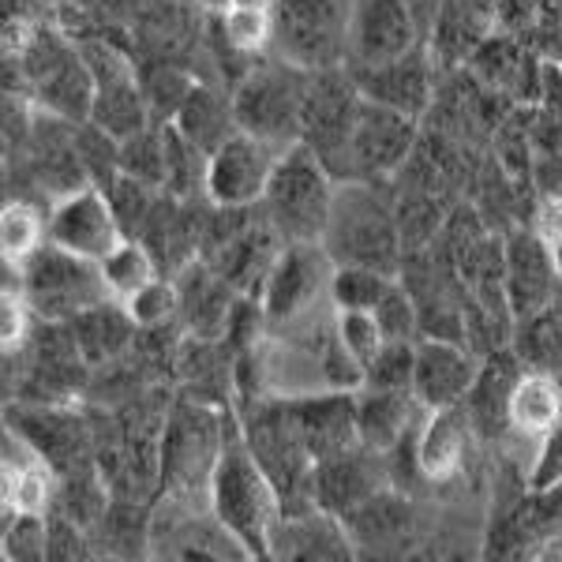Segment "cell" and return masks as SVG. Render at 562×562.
I'll return each mask as SVG.
<instances>
[{
	"mask_svg": "<svg viewBox=\"0 0 562 562\" xmlns=\"http://www.w3.org/2000/svg\"><path fill=\"white\" fill-rule=\"evenodd\" d=\"M525 484H529L532 492H548V487L562 484V420L537 447V458H532V469L525 473Z\"/></svg>",
	"mask_w": 562,
	"mask_h": 562,
	"instance_id": "7bdbcfd3",
	"label": "cell"
},
{
	"mask_svg": "<svg viewBox=\"0 0 562 562\" xmlns=\"http://www.w3.org/2000/svg\"><path fill=\"white\" fill-rule=\"evenodd\" d=\"M506 289H510V307L518 319H529L562 301V281L551 262L548 240L532 225L506 229Z\"/></svg>",
	"mask_w": 562,
	"mask_h": 562,
	"instance_id": "d6986e66",
	"label": "cell"
},
{
	"mask_svg": "<svg viewBox=\"0 0 562 562\" xmlns=\"http://www.w3.org/2000/svg\"><path fill=\"white\" fill-rule=\"evenodd\" d=\"M352 548H371V551H402L409 543L413 529V510L402 495H394V487H386L383 495L368 498L364 506H357L352 514L341 518Z\"/></svg>",
	"mask_w": 562,
	"mask_h": 562,
	"instance_id": "4316f807",
	"label": "cell"
},
{
	"mask_svg": "<svg viewBox=\"0 0 562 562\" xmlns=\"http://www.w3.org/2000/svg\"><path fill=\"white\" fill-rule=\"evenodd\" d=\"M161 132H166V192L177 199H195L199 192H206L211 154L195 147L173 121H161Z\"/></svg>",
	"mask_w": 562,
	"mask_h": 562,
	"instance_id": "4dcf8cb0",
	"label": "cell"
},
{
	"mask_svg": "<svg viewBox=\"0 0 562 562\" xmlns=\"http://www.w3.org/2000/svg\"><path fill=\"white\" fill-rule=\"evenodd\" d=\"M211 514L233 540L248 551V559H274V540L285 521V503L259 458L244 442V431H229L211 480Z\"/></svg>",
	"mask_w": 562,
	"mask_h": 562,
	"instance_id": "6da1fadb",
	"label": "cell"
},
{
	"mask_svg": "<svg viewBox=\"0 0 562 562\" xmlns=\"http://www.w3.org/2000/svg\"><path fill=\"white\" fill-rule=\"evenodd\" d=\"M548 251H551V262H555V274H559V281H562V237L548 240Z\"/></svg>",
	"mask_w": 562,
	"mask_h": 562,
	"instance_id": "ee69618b",
	"label": "cell"
},
{
	"mask_svg": "<svg viewBox=\"0 0 562 562\" xmlns=\"http://www.w3.org/2000/svg\"><path fill=\"white\" fill-rule=\"evenodd\" d=\"M173 124L206 154H214L233 132H240L237 109H233V94H222V90L203 87V83L192 87V94H188V102L180 105Z\"/></svg>",
	"mask_w": 562,
	"mask_h": 562,
	"instance_id": "83f0119b",
	"label": "cell"
},
{
	"mask_svg": "<svg viewBox=\"0 0 562 562\" xmlns=\"http://www.w3.org/2000/svg\"><path fill=\"white\" fill-rule=\"evenodd\" d=\"M375 319L383 326L386 341H416L420 338V312H416L413 293L405 289L402 278L386 289V296L375 304Z\"/></svg>",
	"mask_w": 562,
	"mask_h": 562,
	"instance_id": "b9f144b4",
	"label": "cell"
},
{
	"mask_svg": "<svg viewBox=\"0 0 562 562\" xmlns=\"http://www.w3.org/2000/svg\"><path fill=\"white\" fill-rule=\"evenodd\" d=\"M334 195H338V177L326 169V161L307 143H293L281 154L259 206L285 244L323 240L326 225H330Z\"/></svg>",
	"mask_w": 562,
	"mask_h": 562,
	"instance_id": "3957f363",
	"label": "cell"
},
{
	"mask_svg": "<svg viewBox=\"0 0 562 562\" xmlns=\"http://www.w3.org/2000/svg\"><path fill=\"white\" fill-rule=\"evenodd\" d=\"M20 293L38 323H71L90 307L113 301L102 262L57 248L53 240H45L20 267Z\"/></svg>",
	"mask_w": 562,
	"mask_h": 562,
	"instance_id": "52a82bcc",
	"label": "cell"
},
{
	"mask_svg": "<svg viewBox=\"0 0 562 562\" xmlns=\"http://www.w3.org/2000/svg\"><path fill=\"white\" fill-rule=\"evenodd\" d=\"M364 102L352 71L341 68H319L307 79V94H304V116H301V143H307L319 158L326 161V169H338L341 154H346L352 121H357V109Z\"/></svg>",
	"mask_w": 562,
	"mask_h": 562,
	"instance_id": "7c38bea8",
	"label": "cell"
},
{
	"mask_svg": "<svg viewBox=\"0 0 562 562\" xmlns=\"http://www.w3.org/2000/svg\"><path fill=\"white\" fill-rule=\"evenodd\" d=\"M307 79H312V71L278 57V53L256 60L233 87V109H237L240 132H251L259 139L278 143V147L301 143Z\"/></svg>",
	"mask_w": 562,
	"mask_h": 562,
	"instance_id": "8992f818",
	"label": "cell"
},
{
	"mask_svg": "<svg viewBox=\"0 0 562 562\" xmlns=\"http://www.w3.org/2000/svg\"><path fill=\"white\" fill-rule=\"evenodd\" d=\"M416 341H386V346L368 360L364 386H371V390H413Z\"/></svg>",
	"mask_w": 562,
	"mask_h": 562,
	"instance_id": "74e56055",
	"label": "cell"
},
{
	"mask_svg": "<svg viewBox=\"0 0 562 562\" xmlns=\"http://www.w3.org/2000/svg\"><path fill=\"white\" fill-rule=\"evenodd\" d=\"M173 281L180 293V326H184L192 338L222 341L233 307L240 301L237 289L217 274L206 259H192L188 267H180Z\"/></svg>",
	"mask_w": 562,
	"mask_h": 562,
	"instance_id": "44dd1931",
	"label": "cell"
},
{
	"mask_svg": "<svg viewBox=\"0 0 562 562\" xmlns=\"http://www.w3.org/2000/svg\"><path fill=\"white\" fill-rule=\"evenodd\" d=\"M278 0H225V8H274Z\"/></svg>",
	"mask_w": 562,
	"mask_h": 562,
	"instance_id": "f6af8a7d",
	"label": "cell"
},
{
	"mask_svg": "<svg viewBox=\"0 0 562 562\" xmlns=\"http://www.w3.org/2000/svg\"><path fill=\"white\" fill-rule=\"evenodd\" d=\"M424 409L413 390H357V435L360 447L390 454L409 431L424 424Z\"/></svg>",
	"mask_w": 562,
	"mask_h": 562,
	"instance_id": "603a6c76",
	"label": "cell"
},
{
	"mask_svg": "<svg viewBox=\"0 0 562 562\" xmlns=\"http://www.w3.org/2000/svg\"><path fill=\"white\" fill-rule=\"evenodd\" d=\"M217 38L237 57H259L274 45V8H222Z\"/></svg>",
	"mask_w": 562,
	"mask_h": 562,
	"instance_id": "d6a6232c",
	"label": "cell"
},
{
	"mask_svg": "<svg viewBox=\"0 0 562 562\" xmlns=\"http://www.w3.org/2000/svg\"><path fill=\"white\" fill-rule=\"evenodd\" d=\"M394 180H338L330 225L323 233V248L338 267H371L383 274H402L405 248L397 229Z\"/></svg>",
	"mask_w": 562,
	"mask_h": 562,
	"instance_id": "7a4b0ae2",
	"label": "cell"
},
{
	"mask_svg": "<svg viewBox=\"0 0 562 562\" xmlns=\"http://www.w3.org/2000/svg\"><path fill=\"white\" fill-rule=\"evenodd\" d=\"M386 487H394L386 454H375L368 447H349L334 458L315 461L312 503L319 510L334 514V518H346L357 506H364L368 498L383 495Z\"/></svg>",
	"mask_w": 562,
	"mask_h": 562,
	"instance_id": "5bb4252c",
	"label": "cell"
},
{
	"mask_svg": "<svg viewBox=\"0 0 562 562\" xmlns=\"http://www.w3.org/2000/svg\"><path fill=\"white\" fill-rule=\"evenodd\" d=\"M484 357L473 352L465 341L447 338H420L416 341V371H413V394L428 413L454 409L473 390Z\"/></svg>",
	"mask_w": 562,
	"mask_h": 562,
	"instance_id": "ac0fdd59",
	"label": "cell"
},
{
	"mask_svg": "<svg viewBox=\"0 0 562 562\" xmlns=\"http://www.w3.org/2000/svg\"><path fill=\"white\" fill-rule=\"evenodd\" d=\"M394 278L397 274H383V270L371 267H334L330 301L338 307H368V312H375V304L386 296Z\"/></svg>",
	"mask_w": 562,
	"mask_h": 562,
	"instance_id": "d590c367",
	"label": "cell"
},
{
	"mask_svg": "<svg viewBox=\"0 0 562 562\" xmlns=\"http://www.w3.org/2000/svg\"><path fill=\"white\" fill-rule=\"evenodd\" d=\"M139 83H143V94H147V102H150L154 121H177L180 105L188 102V94H192L195 79L188 76L184 68L154 65L150 71H143Z\"/></svg>",
	"mask_w": 562,
	"mask_h": 562,
	"instance_id": "8d00e7d4",
	"label": "cell"
},
{
	"mask_svg": "<svg viewBox=\"0 0 562 562\" xmlns=\"http://www.w3.org/2000/svg\"><path fill=\"white\" fill-rule=\"evenodd\" d=\"M521 360L514 349H498L487 352L484 364H480V375L473 390L465 394L461 409L469 416V428H473L476 439L484 442H498L510 435V420H506V409H510V390L521 375Z\"/></svg>",
	"mask_w": 562,
	"mask_h": 562,
	"instance_id": "7402d4cb",
	"label": "cell"
},
{
	"mask_svg": "<svg viewBox=\"0 0 562 562\" xmlns=\"http://www.w3.org/2000/svg\"><path fill=\"white\" fill-rule=\"evenodd\" d=\"M285 150L289 147H278V143L259 139V135H251V132H233L229 139L211 154V166H206V192H203L206 203L259 206Z\"/></svg>",
	"mask_w": 562,
	"mask_h": 562,
	"instance_id": "4fadbf2b",
	"label": "cell"
},
{
	"mask_svg": "<svg viewBox=\"0 0 562 562\" xmlns=\"http://www.w3.org/2000/svg\"><path fill=\"white\" fill-rule=\"evenodd\" d=\"M469 439H473V428H469V416L461 405L424 416L420 431H416V465H420V476L428 484H447V480L461 476Z\"/></svg>",
	"mask_w": 562,
	"mask_h": 562,
	"instance_id": "cb8c5ba5",
	"label": "cell"
},
{
	"mask_svg": "<svg viewBox=\"0 0 562 562\" xmlns=\"http://www.w3.org/2000/svg\"><path fill=\"white\" fill-rule=\"evenodd\" d=\"M124 307H128V315L135 319L139 330H158V326L180 319V293H177L173 274L154 278L150 285L139 289V293H135Z\"/></svg>",
	"mask_w": 562,
	"mask_h": 562,
	"instance_id": "f35d334b",
	"label": "cell"
},
{
	"mask_svg": "<svg viewBox=\"0 0 562 562\" xmlns=\"http://www.w3.org/2000/svg\"><path fill=\"white\" fill-rule=\"evenodd\" d=\"M420 139V121L405 116L390 105L360 102L352 121L346 154H341L334 177L338 180H394Z\"/></svg>",
	"mask_w": 562,
	"mask_h": 562,
	"instance_id": "9c48e42d",
	"label": "cell"
},
{
	"mask_svg": "<svg viewBox=\"0 0 562 562\" xmlns=\"http://www.w3.org/2000/svg\"><path fill=\"white\" fill-rule=\"evenodd\" d=\"M334 330H338L341 346H346L364 368H368V360L386 346L383 326H379L375 312H368V307H338V312H334Z\"/></svg>",
	"mask_w": 562,
	"mask_h": 562,
	"instance_id": "ab89813d",
	"label": "cell"
},
{
	"mask_svg": "<svg viewBox=\"0 0 562 562\" xmlns=\"http://www.w3.org/2000/svg\"><path fill=\"white\" fill-rule=\"evenodd\" d=\"M45 240H49V214H42L38 206L23 203V199L4 203V211H0V256L4 262L23 267Z\"/></svg>",
	"mask_w": 562,
	"mask_h": 562,
	"instance_id": "1f68e13d",
	"label": "cell"
},
{
	"mask_svg": "<svg viewBox=\"0 0 562 562\" xmlns=\"http://www.w3.org/2000/svg\"><path fill=\"white\" fill-rule=\"evenodd\" d=\"M109 195V206H113L116 222H121L124 237H139L143 225H147V217L154 211V203H158L161 188L154 184H143V180H135L128 173H116V180L109 188H102Z\"/></svg>",
	"mask_w": 562,
	"mask_h": 562,
	"instance_id": "e575fe53",
	"label": "cell"
},
{
	"mask_svg": "<svg viewBox=\"0 0 562 562\" xmlns=\"http://www.w3.org/2000/svg\"><path fill=\"white\" fill-rule=\"evenodd\" d=\"M428 42V8L420 0H357L346 68H375Z\"/></svg>",
	"mask_w": 562,
	"mask_h": 562,
	"instance_id": "8fae6325",
	"label": "cell"
},
{
	"mask_svg": "<svg viewBox=\"0 0 562 562\" xmlns=\"http://www.w3.org/2000/svg\"><path fill=\"white\" fill-rule=\"evenodd\" d=\"M12 60H20L26 98L34 102V109L71 124L90 121L98 94L94 71L83 60V49L65 38L57 26H34L26 49Z\"/></svg>",
	"mask_w": 562,
	"mask_h": 562,
	"instance_id": "277c9868",
	"label": "cell"
},
{
	"mask_svg": "<svg viewBox=\"0 0 562 562\" xmlns=\"http://www.w3.org/2000/svg\"><path fill=\"white\" fill-rule=\"evenodd\" d=\"M229 439L225 420L214 405L184 397L166 413L161 428V484L173 503L192 506L195 492L211 498V480L222 458V447Z\"/></svg>",
	"mask_w": 562,
	"mask_h": 562,
	"instance_id": "5b68a950",
	"label": "cell"
},
{
	"mask_svg": "<svg viewBox=\"0 0 562 562\" xmlns=\"http://www.w3.org/2000/svg\"><path fill=\"white\" fill-rule=\"evenodd\" d=\"M121 173L143 180V184L166 188V132H161V121L121 139Z\"/></svg>",
	"mask_w": 562,
	"mask_h": 562,
	"instance_id": "836d02e7",
	"label": "cell"
},
{
	"mask_svg": "<svg viewBox=\"0 0 562 562\" xmlns=\"http://www.w3.org/2000/svg\"><path fill=\"white\" fill-rule=\"evenodd\" d=\"M510 349L518 352L525 368H540L555 375L562 360V301L529 315V319H518Z\"/></svg>",
	"mask_w": 562,
	"mask_h": 562,
	"instance_id": "f546056e",
	"label": "cell"
},
{
	"mask_svg": "<svg viewBox=\"0 0 562 562\" xmlns=\"http://www.w3.org/2000/svg\"><path fill=\"white\" fill-rule=\"evenodd\" d=\"M102 274H105L109 296L128 304L139 289H147L154 278H161V262L139 237H124L102 259Z\"/></svg>",
	"mask_w": 562,
	"mask_h": 562,
	"instance_id": "f1b7e54d",
	"label": "cell"
},
{
	"mask_svg": "<svg viewBox=\"0 0 562 562\" xmlns=\"http://www.w3.org/2000/svg\"><path fill=\"white\" fill-rule=\"evenodd\" d=\"M465 68L480 87L510 98L514 105H537L540 102L543 57L521 38V34L498 31L495 26V31L476 45V53L469 57Z\"/></svg>",
	"mask_w": 562,
	"mask_h": 562,
	"instance_id": "9a60e30c",
	"label": "cell"
},
{
	"mask_svg": "<svg viewBox=\"0 0 562 562\" xmlns=\"http://www.w3.org/2000/svg\"><path fill=\"white\" fill-rule=\"evenodd\" d=\"M293 424L315 461L360 447L357 435V394L349 390H319V394L285 397Z\"/></svg>",
	"mask_w": 562,
	"mask_h": 562,
	"instance_id": "ffe728a7",
	"label": "cell"
},
{
	"mask_svg": "<svg viewBox=\"0 0 562 562\" xmlns=\"http://www.w3.org/2000/svg\"><path fill=\"white\" fill-rule=\"evenodd\" d=\"M510 435L525 442H540L559 428L562 420V383L551 371L540 368H521L518 383L510 390Z\"/></svg>",
	"mask_w": 562,
	"mask_h": 562,
	"instance_id": "d4e9b609",
	"label": "cell"
},
{
	"mask_svg": "<svg viewBox=\"0 0 562 562\" xmlns=\"http://www.w3.org/2000/svg\"><path fill=\"white\" fill-rule=\"evenodd\" d=\"M338 262L323 248V240H296L281 248L278 262L270 267V278L259 293V304L267 312V326H289L319 312L323 301H330V281Z\"/></svg>",
	"mask_w": 562,
	"mask_h": 562,
	"instance_id": "30bf717a",
	"label": "cell"
},
{
	"mask_svg": "<svg viewBox=\"0 0 562 562\" xmlns=\"http://www.w3.org/2000/svg\"><path fill=\"white\" fill-rule=\"evenodd\" d=\"M349 71L368 102L390 105L405 116H416V121H424V113L431 109L435 90H439V79H442V71L435 68V60H431L428 42L416 45L405 57L386 60V65L349 68Z\"/></svg>",
	"mask_w": 562,
	"mask_h": 562,
	"instance_id": "e0dca14e",
	"label": "cell"
},
{
	"mask_svg": "<svg viewBox=\"0 0 562 562\" xmlns=\"http://www.w3.org/2000/svg\"><path fill=\"white\" fill-rule=\"evenodd\" d=\"M4 559H49V514H8L4 510Z\"/></svg>",
	"mask_w": 562,
	"mask_h": 562,
	"instance_id": "60d3db41",
	"label": "cell"
},
{
	"mask_svg": "<svg viewBox=\"0 0 562 562\" xmlns=\"http://www.w3.org/2000/svg\"><path fill=\"white\" fill-rule=\"evenodd\" d=\"M49 240L57 248H68L83 259L102 262L124 240V229L116 222L113 206H109V195L98 184H87L71 195L53 199Z\"/></svg>",
	"mask_w": 562,
	"mask_h": 562,
	"instance_id": "2e32d148",
	"label": "cell"
},
{
	"mask_svg": "<svg viewBox=\"0 0 562 562\" xmlns=\"http://www.w3.org/2000/svg\"><path fill=\"white\" fill-rule=\"evenodd\" d=\"M68 326H71V338H76L79 352H83L87 368H102V364L121 360L124 352L132 349L135 334H139V326H135L128 307L121 301H105V304L90 307V312L76 315Z\"/></svg>",
	"mask_w": 562,
	"mask_h": 562,
	"instance_id": "484cf974",
	"label": "cell"
},
{
	"mask_svg": "<svg viewBox=\"0 0 562 562\" xmlns=\"http://www.w3.org/2000/svg\"><path fill=\"white\" fill-rule=\"evenodd\" d=\"M352 12L357 0H278L270 49L307 71L341 68L349 57Z\"/></svg>",
	"mask_w": 562,
	"mask_h": 562,
	"instance_id": "ba28073f",
	"label": "cell"
}]
</instances>
